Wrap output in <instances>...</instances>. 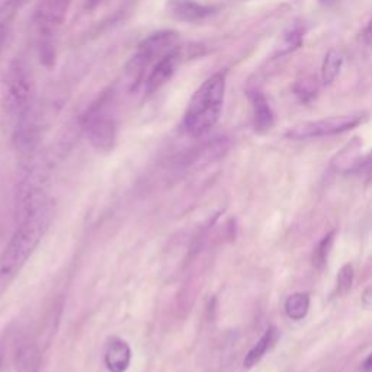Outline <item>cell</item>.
<instances>
[{
	"label": "cell",
	"mask_w": 372,
	"mask_h": 372,
	"mask_svg": "<svg viewBox=\"0 0 372 372\" xmlns=\"http://www.w3.org/2000/svg\"><path fill=\"white\" fill-rule=\"evenodd\" d=\"M50 207L43 198H31L26 213L0 256V278L15 277L36 252L48 228Z\"/></svg>",
	"instance_id": "cell-1"
},
{
	"label": "cell",
	"mask_w": 372,
	"mask_h": 372,
	"mask_svg": "<svg viewBox=\"0 0 372 372\" xmlns=\"http://www.w3.org/2000/svg\"><path fill=\"white\" fill-rule=\"evenodd\" d=\"M227 72H218L202 83L186 108L184 117V131L192 139L208 134L220 121L225 99Z\"/></svg>",
	"instance_id": "cell-2"
},
{
	"label": "cell",
	"mask_w": 372,
	"mask_h": 372,
	"mask_svg": "<svg viewBox=\"0 0 372 372\" xmlns=\"http://www.w3.org/2000/svg\"><path fill=\"white\" fill-rule=\"evenodd\" d=\"M36 96V85L31 69L22 60H14L2 80V104L6 114L16 121H22L31 111Z\"/></svg>",
	"instance_id": "cell-3"
},
{
	"label": "cell",
	"mask_w": 372,
	"mask_h": 372,
	"mask_svg": "<svg viewBox=\"0 0 372 372\" xmlns=\"http://www.w3.org/2000/svg\"><path fill=\"white\" fill-rule=\"evenodd\" d=\"M179 41L178 32L166 29L152 33L150 37L143 40L134 55L125 65V79L129 90H137L144 82V76L149 67L166 55L169 51L176 48Z\"/></svg>",
	"instance_id": "cell-4"
},
{
	"label": "cell",
	"mask_w": 372,
	"mask_h": 372,
	"mask_svg": "<svg viewBox=\"0 0 372 372\" xmlns=\"http://www.w3.org/2000/svg\"><path fill=\"white\" fill-rule=\"evenodd\" d=\"M112 92L100 96L83 118L90 144L97 152L112 150L117 140V121L112 114Z\"/></svg>",
	"instance_id": "cell-5"
},
{
	"label": "cell",
	"mask_w": 372,
	"mask_h": 372,
	"mask_svg": "<svg viewBox=\"0 0 372 372\" xmlns=\"http://www.w3.org/2000/svg\"><path fill=\"white\" fill-rule=\"evenodd\" d=\"M368 119V114L358 111L345 115L329 117L317 121H306L294 125L285 132V137L288 140L301 142V140H310V139H320L329 137V135L342 134L351 131Z\"/></svg>",
	"instance_id": "cell-6"
},
{
	"label": "cell",
	"mask_w": 372,
	"mask_h": 372,
	"mask_svg": "<svg viewBox=\"0 0 372 372\" xmlns=\"http://www.w3.org/2000/svg\"><path fill=\"white\" fill-rule=\"evenodd\" d=\"M72 0H43L36 14V28L38 40L51 38L69 12Z\"/></svg>",
	"instance_id": "cell-7"
},
{
	"label": "cell",
	"mask_w": 372,
	"mask_h": 372,
	"mask_svg": "<svg viewBox=\"0 0 372 372\" xmlns=\"http://www.w3.org/2000/svg\"><path fill=\"white\" fill-rule=\"evenodd\" d=\"M181 57H182L181 48L176 47L153 64L149 76L144 80L146 95L150 96V95L156 93L161 86H164L169 80L174 78L178 65L181 63Z\"/></svg>",
	"instance_id": "cell-8"
},
{
	"label": "cell",
	"mask_w": 372,
	"mask_h": 372,
	"mask_svg": "<svg viewBox=\"0 0 372 372\" xmlns=\"http://www.w3.org/2000/svg\"><path fill=\"white\" fill-rule=\"evenodd\" d=\"M166 12L179 22L196 23L211 16L216 12V8L199 4L198 0H167Z\"/></svg>",
	"instance_id": "cell-9"
},
{
	"label": "cell",
	"mask_w": 372,
	"mask_h": 372,
	"mask_svg": "<svg viewBox=\"0 0 372 372\" xmlns=\"http://www.w3.org/2000/svg\"><path fill=\"white\" fill-rule=\"evenodd\" d=\"M248 97L250 100V105L253 110V125L255 129L259 134H265L267 131L272 129L275 124V117L272 112V108H270L267 99L260 90H249Z\"/></svg>",
	"instance_id": "cell-10"
},
{
	"label": "cell",
	"mask_w": 372,
	"mask_h": 372,
	"mask_svg": "<svg viewBox=\"0 0 372 372\" xmlns=\"http://www.w3.org/2000/svg\"><path fill=\"white\" fill-rule=\"evenodd\" d=\"M361 150L362 140L359 137H354L344 146V149L334 154L330 161V167L337 174H355V169L362 157Z\"/></svg>",
	"instance_id": "cell-11"
},
{
	"label": "cell",
	"mask_w": 372,
	"mask_h": 372,
	"mask_svg": "<svg viewBox=\"0 0 372 372\" xmlns=\"http://www.w3.org/2000/svg\"><path fill=\"white\" fill-rule=\"evenodd\" d=\"M131 358L132 354L129 345L119 337H112L104 355L107 369L110 372H125L131 363Z\"/></svg>",
	"instance_id": "cell-12"
},
{
	"label": "cell",
	"mask_w": 372,
	"mask_h": 372,
	"mask_svg": "<svg viewBox=\"0 0 372 372\" xmlns=\"http://www.w3.org/2000/svg\"><path fill=\"white\" fill-rule=\"evenodd\" d=\"M41 354L37 345L26 344L16 355V372H40Z\"/></svg>",
	"instance_id": "cell-13"
},
{
	"label": "cell",
	"mask_w": 372,
	"mask_h": 372,
	"mask_svg": "<svg viewBox=\"0 0 372 372\" xmlns=\"http://www.w3.org/2000/svg\"><path fill=\"white\" fill-rule=\"evenodd\" d=\"M344 65V55L341 51L334 48L329 50L324 55L323 64H321V83L324 86L333 85V82L339 76Z\"/></svg>",
	"instance_id": "cell-14"
},
{
	"label": "cell",
	"mask_w": 372,
	"mask_h": 372,
	"mask_svg": "<svg viewBox=\"0 0 372 372\" xmlns=\"http://www.w3.org/2000/svg\"><path fill=\"white\" fill-rule=\"evenodd\" d=\"M277 337H278V330L275 327L267 329L265 331V334L257 341V344L248 352V355L245 358V362H243L245 368L255 366L265 356L267 349L272 346V344L277 341Z\"/></svg>",
	"instance_id": "cell-15"
},
{
	"label": "cell",
	"mask_w": 372,
	"mask_h": 372,
	"mask_svg": "<svg viewBox=\"0 0 372 372\" xmlns=\"http://www.w3.org/2000/svg\"><path fill=\"white\" fill-rule=\"evenodd\" d=\"M310 309V295L307 292H297L285 301V313L291 320H302Z\"/></svg>",
	"instance_id": "cell-16"
},
{
	"label": "cell",
	"mask_w": 372,
	"mask_h": 372,
	"mask_svg": "<svg viewBox=\"0 0 372 372\" xmlns=\"http://www.w3.org/2000/svg\"><path fill=\"white\" fill-rule=\"evenodd\" d=\"M294 92L302 104L312 102L319 92V85L316 78L309 76V78H304L302 80H298L294 86Z\"/></svg>",
	"instance_id": "cell-17"
},
{
	"label": "cell",
	"mask_w": 372,
	"mask_h": 372,
	"mask_svg": "<svg viewBox=\"0 0 372 372\" xmlns=\"http://www.w3.org/2000/svg\"><path fill=\"white\" fill-rule=\"evenodd\" d=\"M334 238H336V231L333 230L327 235H324L321 242L319 243V246H317V249L314 250V255H313V263H314L316 267L323 269L326 266L330 250H331L333 243H334Z\"/></svg>",
	"instance_id": "cell-18"
},
{
	"label": "cell",
	"mask_w": 372,
	"mask_h": 372,
	"mask_svg": "<svg viewBox=\"0 0 372 372\" xmlns=\"http://www.w3.org/2000/svg\"><path fill=\"white\" fill-rule=\"evenodd\" d=\"M302 38H304V31L299 26L291 28L282 38V44L278 50V54H288L302 46Z\"/></svg>",
	"instance_id": "cell-19"
},
{
	"label": "cell",
	"mask_w": 372,
	"mask_h": 372,
	"mask_svg": "<svg viewBox=\"0 0 372 372\" xmlns=\"http://www.w3.org/2000/svg\"><path fill=\"white\" fill-rule=\"evenodd\" d=\"M354 282V266L346 263L345 266L341 267L339 274H337V287H336V294L337 295H345Z\"/></svg>",
	"instance_id": "cell-20"
},
{
	"label": "cell",
	"mask_w": 372,
	"mask_h": 372,
	"mask_svg": "<svg viewBox=\"0 0 372 372\" xmlns=\"http://www.w3.org/2000/svg\"><path fill=\"white\" fill-rule=\"evenodd\" d=\"M355 174H361V175H371L372 174V152H369L366 156H362L356 169H355Z\"/></svg>",
	"instance_id": "cell-21"
},
{
	"label": "cell",
	"mask_w": 372,
	"mask_h": 372,
	"mask_svg": "<svg viewBox=\"0 0 372 372\" xmlns=\"http://www.w3.org/2000/svg\"><path fill=\"white\" fill-rule=\"evenodd\" d=\"M362 37H363V40L366 41V43H372V18H371V21L366 23V26H365V29H363V32H362Z\"/></svg>",
	"instance_id": "cell-22"
},
{
	"label": "cell",
	"mask_w": 372,
	"mask_h": 372,
	"mask_svg": "<svg viewBox=\"0 0 372 372\" xmlns=\"http://www.w3.org/2000/svg\"><path fill=\"white\" fill-rule=\"evenodd\" d=\"M362 369H363L365 372H372V352H371V354L366 356V359L363 361Z\"/></svg>",
	"instance_id": "cell-23"
},
{
	"label": "cell",
	"mask_w": 372,
	"mask_h": 372,
	"mask_svg": "<svg viewBox=\"0 0 372 372\" xmlns=\"http://www.w3.org/2000/svg\"><path fill=\"white\" fill-rule=\"evenodd\" d=\"M319 2H320L321 5H324V6H331V5L336 2V0H319Z\"/></svg>",
	"instance_id": "cell-24"
},
{
	"label": "cell",
	"mask_w": 372,
	"mask_h": 372,
	"mask_svg": "<svg viewBox=\"0 0 372 372\" xmlns=\"http://www.w3.org/2000/svg\"><path fill=\"white\" fill-rule=\"evenodd\" d=\"M12 2H14V5H15L16 8H19V6L25 5V4L28 2V0H12Z\"/></svg>",
	"instance_id": "cell-25"
},
{
	"label": "cell",
	"mask_w": 372,
	"mask_h": 372,
	"mask_svg": "<svg viewBox=\"0 0 372 372\" xmlns=\"http://www.w3.org/2000/svg\"><path fill=\"white\" fill-rule=\"evenodd\" d=\"M4 15V8L2 9H0V16H2Z\"/></svg>",
	"instance_id": "cell-26"
}]
</instances>
